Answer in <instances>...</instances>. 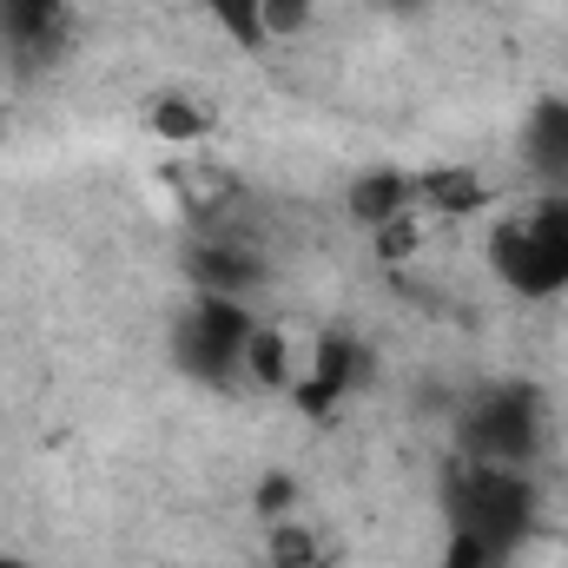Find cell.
Returning <instances> with one entry per match:
<instances>
[{
	"label": "cell",
	"instance_id": "cell-3",
	"mask_svg": "<svg viewBox=\"0 0 568 568\" xmlns=\"http://www.w3.org/2000/svg\"><path fill=\"white\" fill-rule=\"evenodd\" d=\"M542 390L523 377L483 384L469 390V404L456 410V456L463 463H503V469H529L542 456Z\"/></svg>",
	"mask_w": 568,
	"mask_h": 568
},
{
	"label": "cell",
	"instance_id": "cell-4",
	"mask_svg": "<svg viewBox=\"0 0 568 568\" xmlns=\"http://www.w3.org/2000/svg\"><path fill=\"white\" fill-rule=\"evenodd\" d=\"M258 317L245 297H219V291H192V304L172 317V364L205 384V390H225V384H245V344H252Z\"/></svg>",
	"mask_w": 568,
	"mask_h": 568
},
{
	"label": "cell",
	"instance_id": "cell-20",
	"mask_svg": "<svg viewBox=\"0 0 568 568\" xmlns=\"http://www.w3.org/2000/svg\"><path fill=\"white\" fill-rule=\"evenodd\" d=\"M0 133H7V106H0Z\"/></svg>",
	"mask_w": 568,
	"mask_h": 568
},
{
	"label": "cell",
	"instance_id": "cell-5",
	"mask_svg": "<svg viewBox=\"0 0 568 568\" xmlns=\"http://www.w3.org/2000/svg\"><path fill=\"white\" fill-rule=\"evenodd\" d=\"M371 384V351L357 331H317L311 337V357L291 384V404L311 417V424H331L344 410V397H357Z\"/></svg>",
	"mask_w": 568,
	"mask_h": 568
},
{
	"label": "cell",
	"instance_id": "cell-19",
	"mask_svg": "<svg viewBox=\"0 0 568 568\" xmlns=\"http://www.w3.org/2000/svg\"><path fill=\"white\" fill-rule=\"evenodd\" d=\"M0 568H40V562H27V556H0Z\"/></svg>",
	"mask_w": 568,
	"mask_h": 568
},
{
	"label": "cell",
	"instance_id": "cell-12",
	"mask_svg": "<svg viewBox=\"0 0 568 568\" xmlns=\"http://www.w3.org/2000/svg\"><path fill=\"white\" fill-rule=\"evenodd\" d=\"M145 133L165 145H199V140H212V106L192 100V93H159L145 106Z\"/></svg>",
	"mask_w": 568,
	"mask_h": 568
},
{
	"label": "cell",
	"instance_id": "cell-18",
	"mask_svg": "<svg viewBox=\"0 0 568 568\" xmlns=\"http://www.w3.org/2000/svg\"><path fill=\"white\" fill-rule=\"evenodd\" d=\"M436 568H503V562H496V556H489L476 536H456V529H449V542H443V562H436Z\"/></svg>",
	"mask_w": 568,
	"mask_h": 568
},
{
	"label": "cell",
	"instance_id": "cell-17",
	"mask_svg": "<svg viewBox=\"0 0 568 568\" xmlns=\"http://www.w3.org/2000/svg\"><path fill=\"white\" fill-rule=\"evenodd\" d=\"M371 245H377V258H384V265H404V258L424 245V232H417V212H404V219H390L384 232H371Z\"/></svg>",
	"mask_w": 568,
	"mask_h": 568
},
{
	"label": "cell",
	"instance_id": "cell-15",
	"mask_svg": "<svg viewBox=\"0 0 568 568\" xmlns=\"http://www.w3.org/2000/svg\"><path fill=\"white\" fill-rule=\"evenodd\" d=\"M252 509H258V523H284V516H297V476L265 469L258 489H252Z\"/></svg>",
	"mask_w": 568,
	"mask_h": 568
},
{
	"label": "cell",
	"instance_id": "cell-1",
	"mask_svg": "<svg viewBox=\"0 0 568 568\" xmlns=\"http://www.w3.org/2000/svg\"><path fill=\"white\" fill-rule=\"evenodd\" d=\"M443 503H449V529L456 536H476L496 562H509L536 536V516H542V496H536L529 469L463 463V456H456V469L443 483Z\"/></svg>",
	"mask_w": 568,
	"mask_h": 568
},
{
	"label": "cell",
	"instance_id": "cell-6",
	"mask_svg": "<svg viewBox=\"0 0 568 568\" xmlns=\"http://www.w3.org/2000/svg\"><path fill=\"white\" fill-rule=\"evenodd\" d=\"M185 278L192 291H219V297H252L272 278V258L252 245V232H239L232 219L199 225V239L185 245Z\"/></svg>",
	"mask_w": 568,
	"mask_h": 568
},
{
	"label": "cell",
	"instance_id": "cell-7",
	"mask_svg": "<svg viewBox=\"0 0 568 568\" xmlns=\"http://www.w3.org/2000/svg\"><path fill=\"white\" fill-rule=\"evenodd\" d=\"M0 53L13 73H40L67 53V0H0Z\"/></svg>",
	"mask_w": 568,
	"mask_h": 568
},
{
	"label": "cell",
	"instance_id": "cell-14",
	"mask_svg": "<svg viewBox=\"0 0 568 568\" xmlns=\"http://www.w3.org/2000/svg\"><path fill=\"white\" fill-rule=\"evenodd\" d=\"M205 20H212L239 53H265V47H272V27H265L258 0H205Z\"/></svg>",
	"mask_w": 568,
	"mask_h": 568
},
{
	"label": "cell",
	"instance_id": "cell-16",
	"mask_svg": "<svg viewBox=\"0 0 568 568\" xmlns=\"http://www.w3.org/2000/svg\"><path fill=\"white\" fill-rule=\"evenodd\" d=\"M258 13H265L272 40H304L317 20V0H258Z\"/></svg>",
	"mask_w": 568,
	"mask_h": 568
},
{
	"label": "cell",
	"instance_id": "cell-2",
	"mask_svg": "<svg viewBox=\"0 0 568 568\" xmlns=\"http://www.w3.org/2000/svg\"><path fill=\"white\" fill-rule=\"evenodd\" d=\"M489 272L516 297H529V304L562 297L568 291V192H536L523 212L496 219Z\"/></svg>",
	"mask_w": 568,
	"mask_h": 568
},
{
	"label": "cell",
	"instance_id": "cell-10",
	"mask_svg": "<svg viewBox=\"0 0 568 568\" xmlns=\"http://www.w3.org/2000/svg\"><path fill=\"white\" fill-rule=\"evenodd\" d=\"M297 371H304V357L291 351V337H284L278 324H258L252 344H245V384H258V390H284V397H291Z\"/></svg>",
	"mask_w": 568,
	"mask_h": 568
},
{
	"label": "cell",
	"instance_id": "cell-9",
	"mask_svg": "<svg viewBox=\"0 0 568 568\" xmlns=\"http://www.w3.org/2000/svg\"><path fill=\"white\" fill-rule=\"evenodd\" d=\"M344 212L364 225V232H384L390 219L417 212V179L404 165H364L351 185H344Z\"/></svg>",
	"mask_w": 568,
	"mask_h": 568
},
{
	"label": "cell",
	"instance_id": "cell-13",
	"mask_svg": "<svg viewBox=\"0 0 568 568\" xmlns=\"http://www.w3.org/2000/svg\"><path fill=\"white\" fill-rule=\"evenodd\" d=\"M324 536L304 523V516H284V523H265V568H324Z\"/></svg>",
	"mask_w": 568,
	"mask_h": 568
},
{
	"label": "cell",
	"instance_id": "cell-8",
	"mask_svg": "<svg viewBox=\"0 0 568 568\" xmlns=\"http://www.w3.org/2000/svg\"><path fill=\"white\" fill-rule=\"evenodd\" d=\"M516 152L529 165V179H542V192H568V100L542 93L523 126H516Z\"/></svg>",
	"mask_w": 568,
	"mask_h": 568
},
{
	"label": "cell",
	"instance_id": "cell-11",
	"mask_svg": "<svg viewBox=\"0 0 568 568\" xmlns=\"http://www.w3.org/2000/svg\"><path fill=\"white\" fill-rule=\"evenodd\" d=\"M417 205L443 212V219H469V212L489 205V185H483L469 165H436V172L417 179Z\"/></svg>",
	"mask_w": 568,
	"mask_h": 568
}]
</instances>
